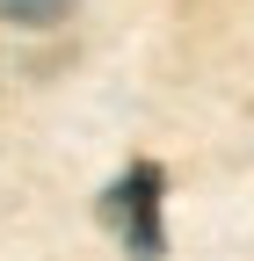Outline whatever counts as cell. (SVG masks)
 <instances>
[{"label": "cell", "instance_id": "cell-1", "mask_svg": "<svg viewBox=\"0 0 254 261\" xmlns=\"http://www.w3.org/2000/svg\"><path fill=\"white\" fill-rule=\"evenodd\" d=\"M102 225L131 261H160L167 254V167L160 160H131L109 189H102Z\"/></svg>", "mask_w": 254, "mask_h": 261}, {"label": "cell", "instance_id": "cell-2", "mask_svg": "<svg viewBox=\"0 0 254 261\" xmlns=\"http://www.w3.org/2000/svg\"><path fill=\"white\" fill-rule=\"evenodd\" d=\"M0 15L22 22V29H58V22L73 15V0H0Z\"/></svg>", "mask_w": 254, "mask_h": 261}]
</instances>
